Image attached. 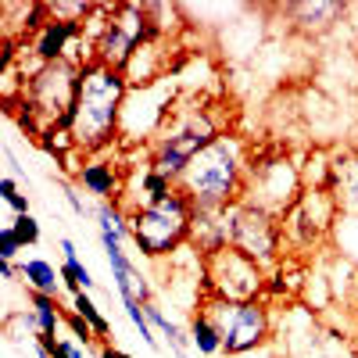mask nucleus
Returning a JSON list of instances; mask_svg holds the SVG:
<instances>
[{
	"label": "nucleus",
	"mask_w": 358,
	"mask_h": 358,
	"mask_svg": "<svg viewBox=\"0 0 358 358\" xmlns=\"http://www.w3.org/2000/svg\"><path fill=\"white\" fill-rule=\"evenodd\" d=\"M197 305H204L222 330V355L229 358H244L273 341V308H268V301L233 305V301H219V297H201Z\"/></svg>",
	"instance_id": "0eeeda50"
},
{
	"label": "nucleus",
	"mask_w": 358,
	"mask_h": 358,
	"mask_svg": "<svg viewBox=\"0 0 358 358\" xmlns=\"http://www.w3.org/2000/svg\"><path fill=\"white\" fill-rule=\"evenodd\" d=\"M305 194L301 183V165H294V158L287 151H273V155H258L251 158V172H248V187H244V201L262 208L273 215H287L297 204V197Z\"/></svg>",
	"instance_id": "423d86ee"
},
{
	"label": "nucleus",
	"mask_w": 358,
	"mask_h": 358,
	"mask_svg": "<svg viewBox=\"0 0 358 358\" xmlns=\"http://www.w3.org/2000/svg\"><path fill=\"white\" fill-rule=\"evenodd\" d=\"M187 334H190V344L201 358H215L222 355V330L215 326V319L208 315L204 305H194L190 308V319H187Z\"/></svg>",
	"instance_id": "a211bd4d"
},
{
	"label": "nucleus",
	"mask_w": 358,
	"mask_h": 358,
	"mask_svg": "<svg viewBox=\"0 0 358 358\" xmlns=\"http://www.w3.org/2000/svg\"><path fill=\"white\" fill-rule=\"evenodd\" d=\"M101 248H104V258H108V268H111V280H115V294L118 301H140V305H151L155 301V287H151V276L133 262V255L126 251L122 241L115 236H101Z\"/></svg>",
	"instance_id": "f8f14e48"
},
{
	"label": "nucleus",
	"mask_w": 358,
	"mask_h": 358,
	"mask_svg": "<svg viewBox=\"0 0 358 358\" xmlns=\"http://www.w3.org/2000/svg\"><path fill=\"white\" fill-rule=\"evenodd\" d=\"M219 133H226V129H219L215 115L208 108H201V104H176L172 115L165 118L162 133L143 147V162L151 169H158L162 176H169L172 183L179 187V179H183V172L190 169V162Z\"/></svg>",
	"instance_id": "7ed1b4c3"
},
{
	"label": "nucleus",
	"mask_w": 358,
	"mask_h": 358,
	"mask_svg": "<svg viewBox=\"0 0 358 358\" xmlns=\"http://www.w3.org/2000/svg\"><path fill=\"white\" fill-rule=\"evenodd\" d=\"M147 40H155V25H151V18H147V8L133 4V0L129 4H115L111 18H108V29H104V36L97 43V62L122 72L129 65V57Z\"/></svg>",
	"instance_id": "9d476101"
},
{
	"label": "nucleus",
	"mask_w": 358,
	"mask_h": 358,
	"mask_svg": "<svg viewBox=\"0 0 358 358\" xmlns=\"http://www.w3.org/2000/svg\"><path fill=\"white\" fill-rule=\"evenodd\" d=\"M94 219H97V236H115L122 244H133V226H129V212L122 201L94 204Z\"/></svg>",
	"instance_id": "412c9836"
},
{
	"label": "nucleus",
	"mask_w": 358,
	"mask_h": 358,
	"mask_svg": "<svg viewBox=\"0 0 358 358\" xmlns=\"http://www.w3.org/2000/svg\"><path fill=\"white\" fill-rule=\"evenodd\" d=\"M18 251H25L22 241L15 236L11 226H4V229H0V262H18Z\"/></svg>",
	"instance_id": "7c9ffc66"
},
{
	"label": "nucleus",
	"mask_w": 358,
	"mask_h": 358,
	"mask_svg": "<svg viewBox=\"0 0 358 358\" xmlns=\"http://www.w3.org/2000/svg\"><path fill=\"white\" fill-rule=\"evenodd\" d=\"M8 226L15 229V236L22 241V248H36L40 241H43V233H40V219L29 212V215H11L8 219Z\"/></svg>",
	"instance_id": "c756f323"
},
{
	"label": "nucleus",
	"mask_w": 358,
	"mask_h": 358,
	"mask_svg": "<svg viewBox=\"0 0 358 358\" xmlns=\"http://www.w3.org/2000/svg\"><path fill=\"white\" fill-rule=\"evenodd\" d=\"M69 308H72L76 315H83L90 326H94V334H97L101 344H108V337H111V322H108V315L101 312V305L94 301V297H90V294H72Z\"/></svg>",
	"instance_id": "5701e85b"
},
{
	"label": "nucleus",
	"mask_w": 358,
	"mask_h": 358,
	"mask_svg": "<svg viewBox=\"0 0 358 358\" xmlns=\"http://www.w3.org/2000/svg\"><path fill=\"white\" fill-rule=\"evenodd\" d=\"M33 351H36V358H50V351H47L40 341H33Z\"/></svg>",
	"instance_id": "e433bc0d"
},
{
	"label": "nucleus",
	"mask_w": 358,
	"mask_h": 358,
	"mask_svg": "<svg viewBox=\"0 0 358 358\" xmlns=\"http://www.w3.org/2000/svg\"><path fill=\"white\" fill-rule=\"evenodd\" d=\"M97 358H129V355H126L122 348H115V344L108 341V344H101V351H97Z\"/></svg>",
	"instance_id": "f704fd0d"
},
{
	"label": "nucleus",
	"mask_w": 358,
	"mask_h": 358,
	"mask_svg": "<svg viewBox=\"0 0 358 358\" xmlns=\"http://www.w3.org/2000/svg\"><path fill=\"white\" fill-rule=\"evenodd\" d=\"M4 162L11 165V176H22V165H18V158H15V151H11V147H4Z\"/></svg>",
	"instance_id": "c9c22d12"
},
{
	"label": "nucleus",
	"mask_w": 358,
	"mask_h": 358,
	"mask_svg": "<svg viewBox=\"0 0 358 358\" xmlns=\"http://www.w3.org/2000/svg\"><path fill=\"white\" fill-rule=\"evenodd\" d=\"M72 183L86 197H94L97 204L101 201H122L126 183H129V165H115L108 155H83V162L72 172Z\"/></svg>",
	"instance_id": "9b49d317"
},
{
	"label": "nucleus",
	"mask_w": 358,
	"mask_h": 358,
	"mask_svg": "<svg viewBox=\"0 0 358 358\" xmlns=\"http://www.w3.org/2000/svg\"><path fill=\"white\" fill-rule=\"evenodd\" d=\"M129 97L126 72L101 62L79 69V94L69 115V133L79 155H108L122 143V108Z\"/></svg>",
	"instance_id": "f257e3e1"
},
{
	"label": "nucleus",
	"mask_w": 358,
	"mask_h": 358,
	"mask_svg": "<svg viewBox=\"0 0 358 358\" xmlns=\"http://www.w3.org/2000/svg\"><path fill=\"white\" fill-rule=\"evenodd\" d=\"M18 273H22V287L25 290L50 294V297H62V290H65L62 268H54L47 258H25V262H18Z\"/></svg>",
	"instance_id": "aec40b11"
},
{
	"label": "nucleus",
	"mask_w": 358,
	"mask_h": 358,
	"mask_svg": "<svg viewBox=\"0 0 358 358\" xmlns=\"http://www.w3.org/2000/svg\"><path fill=\"white\" fill-rule=\"evenodd\" d=\"M57 194L65 197V204L72 208V215H76V219H94V208H90V201L83 197V190L72 183L69 176H62V179H57Z\"/></svg>",
	"instance_id": "c85d7f7f"
},
{
	"label": "nucleus",
	"mask_w": 358,
	"mask_h": 358,
	"mask_svg": "<svg viewBox=\"0 0 358 358\" xmlns=\"http://www.w3.org/2000/svg\"><path fill=\"white\" fill-rule=\"evenodd\" d=\"M344 312L351 315L355 330H358V276H355V283H351V294H348V301H344Z\"/></svg>",
	"instance_id": "2f4dec72"
},
{
	"label": "nucleus",
	"mask_w": 358,
	"mask_h": 358,
	"mask_svg": "<svg viewBox=\"0 0 358 358\" xmlns=\"http://www.w3.org/2000/svg\"><path fill=\"white\" fill-rule=\"evenodd\" d=\"M229 208H233V204H229ZM229 208H194V222H190V248H194L201 258L233 248Z\"/></svg>",
	"instance_id": "ddd939ff"
},
{
	"label": "nucleus",
	"mask_w": 358,
	"mask_h": 358,
	"mask_svg": "<svg viewBox=\"0 0 358 358\" xmlns=\"http://www.w3.org/2000/svg\"><path fill=\"white\" fill-rule=\"evenodd\" d=\"M330 172H334V151L312 147V151L305 155V165H301L305 190H330Z\"/></svg>",
	"instance_id": "4be33fe9"
},
{
	"label": "nucleus",
	"mask_w": 358,
	"mask_h": 358,
	"mask_svg": "<svg viewBox=\"0 0 358 358\" xmlns=\"http://www.w3.org/2000/svg\"><path fill=\"white\" fill-rule=\"evenodd\" d=\"M40 344L50 351V358H97V355H90V351H86L69 330H62L57 337H43Z\"/></svg>",
	"instance_id": "a878e982"
},
{
	"label": "nucleus",
	"mask_w": 358,
	"mask_h": 358,
	"mask_svg": "<svg viewBox=\"0 0 358 358\" xmlns=\"http://www.w3.org/2000/svg\"><path fill=\"white\" fill-rule=\"evenodd\" d=\"M83 36V25L79 22H62V18H47L40 25V33L29 40V50H33L43 65H54V62H65L72 43Z\"/></svg>",
	"instance_id": "2eb2a0df"
},
{
	"label": "nucleus",
	"mask_w": 358,
	"mask_h": 358,
	"mask_svg": "<svg viewBox=\"0 0 358 358\" xmlns=\"http://www.w3.org/2000/svg\"><path fill=\"white\" fill-rule=\"evenodd\" d=\"M265 290H268V268H262L255 258H248L236 248L208 255L201 265V297L248 305V301H265Z\"/></svg>",
	"instance_id": "39448f33"
},
{
	"label": "nucleus",
	"mask_w": 358,
	"mask_h": 358,
	"mask_svg": "<svg viewBox=\"0 0 358 358\" xmlns=\"http://www.w3.org/2000/svg\"><path fill=\"white\" fill-rule=\"evenodd\" d=\"M229 226H233V248L244 251L248 258H255L262 268H280L287 258V233H283V219L273 212L236 201L229 208Z\"/></svg>",
	"instance_id": "6e6552de"
},
{
	"label": "nucleus",
	"mask_w": 358,
	"mask_h": 358,
	"mask_svg": "<svg viewBox=\"0 0 358 358\" xmlns=\"http://www.w3.org/2000/svg\"><path fill=\"white\" fill-rule=\"evenodd\" d=\"M25 312H29V319H33L36 341H43V337H57V334L65 330V312H69V305H62V297L25 290Z\"/></svg>",
	"instance_id": "f3484780"
},
{
	"label": "nucleus",
	"mask_w": 358,
	"mask_h": 358,
	"mask_svg": "<svg viewBox=\"0 0 358 358\" xmlns=\"http://www.w3.org/2000/svg\"><path fill=\"white\" fill-rule=\"evenodd\" d=\"M251 158L255 151L241 133H219L190 162V169L179 179V190L190 197L194 208H229L244 201Z\"/></svg>",
	"instance_id": "f03ea898"
},
{
	"label": "nucleus",
	"mask_w": 358,
	"mask_h": 358,
	"mask_svg": "<svg viewBox=\"0 0 358 358\" xmlns=\"http://www.w3.org/2000/svg\"><path fill=\"white\" fill-rule=\"evenodd\" d=\"M0 280H4V283H22L18 262H0Z\"/></svg>",
	"instance_id": "473e14b6"
},
{
	"label": "nucleus",
	"mask_w": 358,
	"mask_h": 358,
	"mask_svg": "<svg viewBox=\"0 0 358 358\" xmlns=\"http://www.w3.org/2000/svg\"><path fill=\"white\" fill-rule=\"evenodd\" d=\"M122 312H126V319L133 322L136 337H140V341H143L147 348H155V351H158V330L151 326V319H147L143 305H140V301H122Z\"/></svg>",
	"instance_id": "393cba45"
},
{
	"label": "nucleus",
	"mask_w": 358,
	"mask_h": 358,
	"mask_svg": "<svg viewBox=\"0 0 358 358\" xmlns=\"http://www.w3.org/2000/svg\"><path fill=\"white\" fill-rule=\"evenodd\" d=\"M283 11H287V18L297 33L319 36L348 15V4H341V0H301V4H287Z\"/></svg>",
	"instance_id": "dca6fc26"
},
{
	"label": "nucleus",
	"mask_w": 358,
	"mask_h": 358,
	"mask_svg": "<svg viewBox=\"0 0 358 358\" xmlns=\"http://www.w3.org/2000/svg\"><path fill=\"white\" fill-rule=\"evenodd\" d=\"M57 251H62V262H76V258H79L72 236H57Z\"/></svg>",
	"instance_id": "72a5a7b5"
},
{
	"label": "nucleus",
	"mask_w": 358,
	"mask_h": 358,
	"mask_svg": "<svg viewBox=\"0 0 358 358\" xmlns=\"http://www.w3.org/2000/svg\"><path fill=\"white\" fill-rule=\"evenodd\" d=\"M62 283H65L69 294H94V290H97V276L86 268L83 258H76V262H62Z\"/></svg>",
	"instance_id": "b1692460"
},
{
	"label": "nucleus",
	"mask_w": 358,
	"mask_h": 358,
	"mask_svg": "<svg viewBox=\"0 0 358 358\" xmlns=\"http://www.w3.org/2000/svg\"><path fill=\"white\" fill-rule=\"evenodd\" d=\"M330 194H334V201L341 208V215H358V151L351 143L334 147Z\"/></svg>",
	"instance_id": "4468645a"
},
{
	"label": "nucleus",
	"mask_w": 358,
	"mask_h": 358,
	"mask_svg": "<svg viewBox=\"0 0 358 358\" xmlns=\"http://www.w3.org/2000/svg\"><path fill=\"white\" fill-rule=\"evenodd\" d=\"M143 312H147V319H151V326L158 330V337H165V344H169V351L176 355V358H194V344H190V334L179 326L158 301H151V305H143Z\"/></svg>",
	"instance_id": "6ab92c4d"
},
{
	"label": "nucleus",
	"mask_w": 358,
	"mask_h": 358,
	"mask_svg": "<svg viewBox=\"0 0 358 358\" xmlns=\"http://www.w3.org/2000/svg\"><path fill=\"white\" fill-rule=\"evenodd\" d=\"M351 147H355V151H358V133H355V140H351Z\"/></svg>",
	"instance_id": "4c0bfd02"
},
{
	"label": "nucleus",
	"mask_w": 358,
	"mask_h": 358,
	"mask_svg": "<svg viewBox=\"0 0 358 358\" xmlns=\"http://www.w3.org/2000/svg\"><path fill=\"white\" fill-rule=\"evenodd\" d=\"M341 222V208L330 190H305L297 197V204L283 215V233H287V248L312 255L334 244V233Z\"/></svg>",
	"instance_id": "1a4fd4ad"
},
{
	"label": "nucleus",
	"mask_w": 358,
	"mask_h": 358,
	"mask_svg": "<svg viewBox=\"0 0 358 358\" xmlns=\"http://www.w3.org/2000/svg\"><path fill=\"white\" fill-rule=\"evenodd\" d=\"M190 222H194V204L179 187L151 208H136V212H129L136 255L143 262L176 258L190 244Z\"/></svg>",
	"instance_id": "20e7f679"
},
{
	"label": "nucleus",
	"mask_w": 358,
	"mask_h": 358,
	"mask_svg": "<svg viewBox=\"0 0 358 358\" xmlns=\"http://www.w3.org/2000/svg\"><path fill=\"white\" fill-rule=\"evenodd\" d=\"M0 201L11 208V215H29V212H33V208H29V194L18 187L15 176H4V179H0Z\"/></svg>",
	"instance_id": "cd10ccee"
},
{
	"label": "nucleus",
	"mask_w": 358,
	"mask_h": 358,
	"mask_svg": "<svg viewBox=\"0 0 358 358\" xmlns=\"http://www.w3.org/2000/svg\"><path fill=\"white\" fill-rule=\"evenodd\" d=\"M65 330H69V334H72L90 355H97V351H101V341H97V334H94V326H90L83 315H76L72 308L65 312Z\"/></svg>",
	"instance_id": "bb28decb"
}]
</instances>
